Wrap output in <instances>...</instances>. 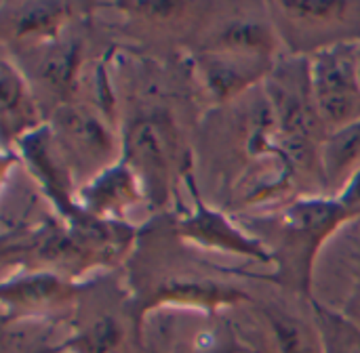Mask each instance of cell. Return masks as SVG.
<instances>
[{"mask_svg": "<svg viewBox=\"0 0 360 353\" xmlns=\"http://www.w3.org/2000/svg\"><path fill=\"white\" fill-rule=\"evenodd\" d=\"M122 162L139 177L154 215H177L194 189L196 137L211 109L188 57L116 48L110 61Z\"/></svg>", "mask_w": 360, "mask_h": 353, "instance_id": "obj_1", "label": "cell"}, {"mask_svg": "<svg viewBox=\"0 0 360 353\" xmlns=\"http://www.w3.org/2000/svg\"><path fill=\"white\" fill-rule=\"evenodd\" d=\"M194 183L207 204L232 217L304 198L264 84L205 114L196 137Z\"/></svg>", "mask_w": 360, "mask_h": 353, "instance_id": "obj_2", "label": "cell"}, {"mask_svg": "<svg viewBox=\"0 0 360 353\" xmlns=\"http://www.w3.org/2000/svg\"><path fill=\"white\" fill-rule=\"evenodd\" d=\"M120 272L146 316L162 307L228 312L247 299L253 280L274 274L194 246L173 215H154L139 225Z\"/></svg>", "mask_w": 360, "mask_h": 353, "instance_id": "obj_3", "label": "cell"}, {"mask_svg": "<svg viewBox=\"0 0 360 353\" xmlns=\"http://www.w3.org/2000/svg\"><path fill=\"white\" fill-rule=\"evenodd\" d=\"M137 229L93 217L65 221L40 192L19 194L2 206V280L46 272L84 282L101 272L120 269Z\"/></svg>", "mask_w": 360, "mask_h": 353, "instance_id": "obj_4", "label": "cell"}, {"mask_svg": "<svg viewBox=\"0 0 360 353\" xmlns=\"http://www.w3.org/2000/svg\"><path fill=\"white\" fill-rule=\"evenodd\" d=\"M114 51V42L95 21L91 8L55 40L8 59L30 82L49 120L55 109L76 101L99 103L116 114L110 76Z\"/></svg>", "mask_w": 360, "mask_h": 353, "instance_id": "obj_5", "label": "cell"}, {"mask_svg": "<svg viewBox=\"0 0 360 353\" xmlns=\"http://www.w3.org/2000/svg\"><path fill=\"white\" fill-rule=\"evenodd\" d=\"M270 255L272 280L312 297V276L321 251L350 223L348 213L331 196H304L270 211L234 217Z\"/></svg>", "mask_w": 360, "mask_h": 353, "instance_id": "obj_6", "label": "cell"}, {"mask_svg": "<svg viewBox=\"0 0 360 353\" xmlns=\"http://www.w3.org/2000/svg\"><path fill=\"white\" fill-rule=\"evenodd\" d=\"M283 149L302 196H329L323 173V145L329 137L310 78V59L283 55L264 82Z\"/></svg>", "mask_w": 360, "mask_h": 353, "instance_id": "obj_7", "label": "cell"}, {"mask_svg": "<svg viewBox=\"0 0 360 353\" xmlns=\"http://www.w3.org/2000/svg\"><path fill=\"white\" fill-rule=\"evenodd\" d=\"M228 316L245 353H325L314 299L276 284L272 274L253 280Z\"/></svg>", "mask_w": 360, "mask_h": 353, "instance_id": "obj_8", "label": "cell"}, {"mask_svg": "<svg viewBox=\"0 0 360 353\" xmlns=\"http://www.w3.org/2000/svg\"><path fill=\"white\" fill-rule=\"evenodd\" d=\"M211 0L95 2L93 17L116 48L156 57H188L207 21Z\"/></svg>", "mask_w": 360, "mask_h": 353, "instance_id": "obj_9", "label": "cell"}, {"mask_svg": "<svg viewBox=\"0 0 360 353\" xmlns=\"http://www.w3.org/2000/svg\"><path fill=\"white\" fill-rule=\"evenodd\" d=\"M146 314L133 299L120 269L80 282L70 318V353H148Z\"/></svg>", "mask_w": 360, "mask_h": 353, "instance_id": "obj_10", "label": "cell"}, {"mask_svg": "<svg viewBox=\"0 0 360 353\" xmlns=\"http://www.w3.org/2000/svg\"><path fill=\"white\" fill-rule=\"evenodd\" d=\"M46 126L78 189L122 160L116 114L99 103H68L49 116Z\"/></svg>", "mask_w": 360, "mask_h": 353, "instance_id": "obj_11", "label": "cell"}, {"mask_svg": "<svg viewBox=\"0 0 360 353\" xmlns=\"http://www.w3.org/2000/svg\"><path fill=\"white\" fill-rule=\"evenodd\" d=\"M285 55L314 57L344 44H360V0H268Z\"/></svg>", "mask_w": 360, "mask_h": 353, "instance_id": "obj_12", "label": "cell"}, {"mask_svg": "<svg viewBox=\"0 0 360 353\" xmlns=\"http://www.w3.org/2000/svg\"><path fill=\"white\" fill-rule=\"evenodd\" d=\"M190 53H224L278 61L285 51L268 0H211L207 21Z\"/></svg>", "mask_w": 360, "mask_h": 353, "instance_id": "obj_13", "label": "cell"}, {"mask_svg": "<svg viewBox=\"0 0 360 353\" xmlns=\"http://www.w3.org/2000/svg\"><path fill=\"white\" fill-rule=\"evenodd\" d=\"M148 353H245L228 312L162 307L143 322Z\"/></svg>", "mask_w": 360, "mask_h": 353, "instance_id": "obj_14", "label": "cell"}, {"mask_svg": "<svg viewBox=\"0 0 360 353\" xmlns=\"http://www.w3.org/2000/svg\"><path fill=\"white\" fill-rule=\"evenodd\" d=\"M312 299L360 331V219L335 232L321 251Z\"/></svg>", "mask_w": 360, "mask_h": 353, "instance_id": "obj_15", "label": "cell"}, {"mask_svg": "<svg viewBox=\"0 0 360 353\" xmlns=\"http://www.w3.org/2000/svg\"><path fill=\"white\" fill-rule=\"evenodd\" d=\"M93 2L80 0H0V51L23 55L61 36L89 15Z\"/></svg>", "mask_w": 360, "mask_h": 353, "instance_id": "obj_16", "label": "cell"}, {"mask_svg": "<svg viewBox=\"0 0 360 353\" xmlns=\"http://www.w3.org/2000/svg\"><path fill=\"white\" fill-rule=\"evenodd\" d=\"M179 234L194 246L234 261L253 263L274 272L272 259L266 248L243 229V225L228 213L207 204L196 189H192L190 204L173 215Z\"/></svg>", "mask_w": 360, "mask_h": 353, "instance_id": "obj_17", "label": "cell"}, {"mask_svg": "<svg viewBox=\"0 0 360 353\" xmlns=\"http://www.w3.org/2000/svg\"><path fill=\"white\" fill-rule=\"evenodd\" d=\"M314 99L327 133L360 120L359 44H344L310 57Z\"/></svg>", "mask_w": 360, "mask_h": 353, "instance_id": "obj_18", "label": "cell"}, {"mask_svg": "<svg viewBox=\"0 0 360 353\" xmlns=\"http://www.w3.org/2000/svg\"><path fill=\"white\" fill-rule=\"evenodd\" d=\"M13 154L19 158L21 166L44 194L49 204L65 221H80L89 217L78 204V185L65 160L61 158L46 124L25 137Z\"/></svg>", "mask_w": 360, "mask_h": 353, "instance_id": "obj_19", "label": "cell"}, {"mask_svg": "<svg viewBox=\"0 0 360 353\" xmlns=\"http://www.w3.org/2000/svg\"><path fill=\"white\" fill-rule=\"evenodd\" d=\"M80 293V282L65 280L46 272L19 274L2 280L0 305L2 320L49 318L70 322Z\"/></svg>", "mask_w": 360, "mask_h": 353, "instance_id": "obj_20", "label": "cell"}, {"mask_svg": "<svg viewBox=\"0 0 360 353\" xmlns=\"http://www.w3.org/2000/svg\"><path fill=\"white\" fill-rule=\"evenodd\" d=\"M80 208L99 221L139 227L150 217V204L139 177L120 160L78 189Z\"/></svg>", "mask_w": 360, "mask_h": 353, "instance_id": "obj_21", "label": "cell"}, {"mask_svg": "<svg viewBox=\"0 0 360 353\" xmlns=\"http://www.w3.org/2000/svg\"><path fill=\"white\" fill-rule=\"evenodd\" d=\"M46 124L44 112L17 65L0 55V143L2 154L15 147Z\"/></svg>", "mask_w": 360, "mask_h": 353, "instance_id": "obj_22", "label": "cell"}, {"mask_svg": "<svg viewBox=\"0 0 360 353\" xmlns=\"http://www.w3.org/2000/svg\"><path fill=\"white\" fill-rule=\"evenodd\" d=\"M70 343V322L11 318L0 322V353H61Z\"/></svg>", "mask_w": 360, "mask_h": 353, "instance_id": "obj_23", "label": "cell"}, {"mask_svg": "<svg viewBox=\"0 0 360 353\" xmlns=\"http://www.w3.org/2000/svg\"><path fill=\"white\" fill-rule=\"evenodd\" d=\"M323 173L327 194L338 198L360 173V120L335 131L323 145Z\"/></svg>", "mask_w": 360, "mask_h": 353, "instance_id": "obj_24", "label": "cell"}, {"mask_svg": "<svg viewBox=\"0 0 360 353\" xmlns=\"http://www.w3.org/2000/svg\"><path fill=\"white\" fill-rule=\"evenodd\" d=\"M316 305L325 353H360V331L354 328L348 320L338 316L331 309H325L323 305Z\"/></svg>", "mask_w": 360, "mask_h": 353, "instance_id": "obj_25", "label": "cell"}, {"mask_svg": "<svg viewBox=\"0 0 360 353\" xmlns=\"http://www.w3.org/2000/svg\"><path fill=\"white\" fill-rule=\"evenodd\" d=\"M338 202L344 206V211L348 213L350 221H359L360 219V173L346 185V189L338 196Z\"/></svg>", "mask_w": 360, "mask_h": 353, "instance_id": "obj_26", "label": "cell"}, {"mask_svg": "<svg viewBox=\"0 0 360 353\" xmlns=\"http://www.w3.org/2000/svg\"><path fill=\"white\" fill-rule=\"evenodd\" d=\"M359 74H360V44H359Z\"/></svg>", "mask_w": 360, "mask_h": 353, "instance_id": "obj_27", "label": "cell"}]
</instances>
